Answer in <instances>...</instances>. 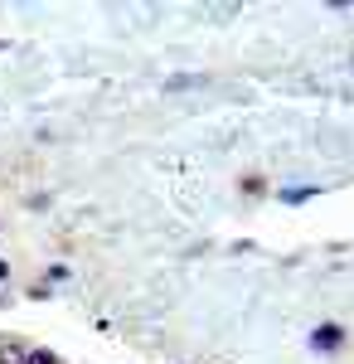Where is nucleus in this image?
Instances as JSON below:
<instances>
[{"instance_id":"obj_1","label":"nucleus","mask_w":354,"mask_h":364,"mask_svg":"<svg viewBox=\"0 0 354 364\" xmlns=\"http://www.w3.org/2000/svg\"><path fill=\"white\" fill-rule=\"evenodd\" d=\"M340 345H345V326H335V321H326V326L311 331V350H321V355L340 350Z\"/></svg>"},{"instance_id":"obj_2","label":"nucleus","mask_w":354,"mask_h":364,"mask_svg":"<svg viewBox=\"0 0 354 364\" xmlns=\"http://www.w3.org/2000/svg\"><path fill=\"white\" fill-rule=\"evenodd\" d=\"M25 345H20V340H0V364H25Z\"/></svg>"},{"instance_id":"obj_3","label":"nucleus","mask_w":354,"mask_h":364,"mask_svg":"<svg viewBox=\"0 0 354 364\" xmlns=\"http://www.w3.org/2000/svg\"><path fill=\"white\" fill-rule=\"evenodd\" d=\"M25 364H63V360H58L54 350H29V355H25Z\"/></svg>"},{"instance_id":"obj_4","label":"nucleus","mask_w":354,"mask_h":364,"mask_svg":"<svg viewBox=\"0 0 354 364\" xmlns=\"http://www.w3.org/2000/svg\"><path fill=\"white\" fill-rule=\"evenodd\" d=\"M204 83V78H170V83H165V92H180V87H199Z\"/></svg>"},{"instance_id":"obj_5","label":"nucleus","mask_w":354,"mask_h":364,"mask_svg":"<svg viewBox=\"0 0 354 364\" xmlns=\"http://www.w3.org/2000/svg\"><path fill=\"white\" fill-rule=\"evenodd\" d=\"M5 277H10V267H5V262H0V282H5Z\"/></svg>"},{"instance_id":"obj_6","label":"nucleus","mask_w":354,"mask_h":364,"mask_svg":"<svg viewBox=\"0 0 354 364\" xmlns=\"http://www.w3.org/2000/svg\"><path fill=\"white\" fill-rule=\"evenodd\" d=\"M0 49H5V39H0Z\"/></svg>"}]
</instances>
